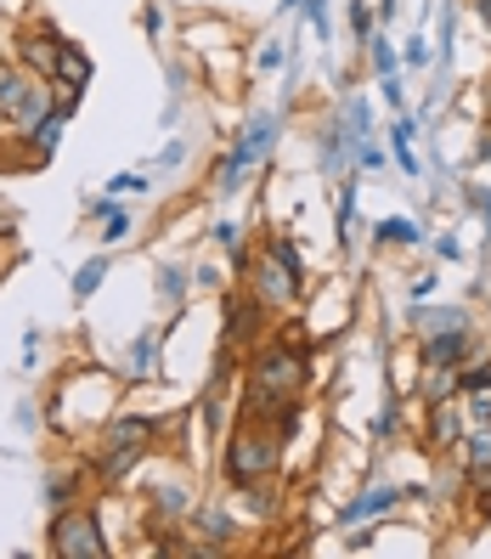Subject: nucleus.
I'll return each mask as SVG.
<instances>
[{
  "instance_id": "nucleus-1",
  "label": "nucleus",
  "mask_w": 491,
  "mask_h": 559,
  "mask_svg": "<svg viewBox=\"0 0 491 559\" xmlns=\"http://www.w3.org/2000/svg\"><path fill=\"white\" fill-rule=\"evenodd\" d=\"M57 108H62V96L46 74H28L23 62H0V119L7 124H17L28 136V130H40Z\"/></svg>"
},
{
  "instance_id": "nucleus-2",
  "label": "nucleus",
  "mask_w": 491,
  "mask_h": 559,
  "mask_svg": "<svg viewBox=\"0 0 491 559\" xmlns=\"http://www.w3.org/2000/svg\"><path fill=\"white\" fill-rule=\"evenodd\" d=\"M277 441H283V430H266L260 418L238 424L232 441H226V452H220V469H226V480H232L238 491L260 486V480H266V475L277 469Z\"/></svg>"
},
{
  "instance_id": "nucleus-3",
  "label": "nucleus",
  "mask_w": 491,
  "mask_h": 559,
  "mask_svg": "<svg viewBox=\"0 0 491 559\" xmlns=\"http://www.w3.org/2000/svg\"><path fill=\"white\" fill-rule=\"evenodd\" d=\"M153 441H158L153 418H113L103 430V441H96V469H103V480H124L153 452Z\"/></svg>"
},
{
  "instance_id": "nucleus-4",
  "label": "nucleus",
  "mask_w": 491,
  "mask_h": 559,
  "mask_svg": "<svg viewBox=\"0 0 491 559\" xmlns=\"http://www.w3.org/2000/svg\"><path fill=\"white\" fill-rule=\"evenodd\" d=\"M51 554L57 559H108L103 520H96L91 509H57V520H51Z\"/></svg>"
},
{
  "instance_id": "nucleus-5",
  "label": "nucleus",
  "mask_w": 491,
  "mask_h": 559,
  "mask_svg": "<svg viewBox=\"0 0 491 559\" xmlns=\"http://www.w3.org/2000/svg\"><path fill=\"white\" fill-rule=\"evenodd\" d=\"M243 272H249V294H254V300L266 306V311H288L294 300H300V288H306L277 254H260L254 266H243Z\"/></svg>"
},
{
  "instance_id": "nucleus-6",
  "label": "nucleus",
  "mask_w": 491,
  "mask_h": 559,
  "mask_svg": "<svg viewBox=\"0 0 491 559\" xmlns=\"http://www.w3.org/2000/svg\"><path fill=\"white\" fill-rule=\"evenodd\" d=\"M57 51H62V35H57V28L28 23L23 35H17V62H23L28 74H46V80H57Z\"/></svg>"
},
{
  "instance_id": "nucleus-7",
  "label": "nucleus",
  "mask_w": 491,
  "mask_h": 559,
  "mask_svg": "<svg viewBox=\"0 0 491 559\" xmlns=\"http://www.w3.org/2000/svg\"><path fill=\"white\" fill-rule=\"evenodd\" d=\"M260 322H266V306H260L254 294H232V300H226V322H220V334H226V345H243Z\"/></svg>"
},
{
  "instance_id": "nucleus-8",
  "label": "nucleus",
  "mask_w": 491,
  "mask_h": 559,
  "mask_svg": "<svg viewBox=\"0 0 491 559\" xmlns=\"http://www.w3.org/2000/svg\"><path fill=\"white\" fill-rule=\"evenodd\" d=\"M469 356V328H441V334L423 340V361L430 368H464Z\"/></svg>"
},
{
  "instance_id": "nucleus-9",
  "label": "nucleus",
  "mask_w": 491,
  "mask_h": 559,
  "mask_svg": "<svg viewBox=\"0 0 491 559\" xmlns=\"http://www.w3.org/2000/svg\"><path fill=\"white\" fill-rule=\"evenodd\" d=\"M57 85H62V96H85V85H91V57L74 40H62V51H57Z\"/></svg>"
},
{
  "instance_id": "nucleus-10",
  "label": "nucleus",
  "mask_w": 491,
  "mask_h": 559,
  "mask_svg": "<svg viewBox=\"0 0 491 559\" xmlns=\"http://www.w3.org/2000/svg\"><path fill=\"white\" fill-rule=\"evenodd\" d=\"M402 498H407L402 486H373V491H362V498H350L339 520H345V525H362V520H373V514H384V509H396Z\"/></svg>"
},
{
  "instance_id": "nucleus-11",
  "label": "nucleus",
  "mask_w": 491,
  "mask_h": 559,
  "mask_svg": "<svg viewBox=\"0 0 491 559\" xmlns=\"http://www.w3.org/2000/svg\"><path fill=\"white\" fill-rule=\"evenodd\" d=\"M153 509H158L164 520L192 514V486H187V480H158V486H153Z\"/></svg>"
},
{
  "instance_id": "nucleus-12",
  "label": "nucleus",
  "mask_w": 491,
  "mask_h": 559,
  "mask_svg": "<svg viewBox=\"0 0 491 559\" xmlns=\"http://www.w3.org/2000/svg\"><path fill=\"white\" fill-rule=\"evenodd\" d=\"M464 469H469V480H491V430L486 424H475V436L464 441Z\"/></svg>"
},
{
  "instance_id": "nucleus-13",
  "label": "nucleus",
  "mask_w": 491,
  "mask_h": 559,
  "mask_svg": "<svg viewBox=\"0 0 491 559\" xmlns=\"http://www.w3.org/2000/svg\"><path fill=\"white\" fill-rule=\"evenodd\" d=\"M272 136H277V114H260V119L249 124V136L238 142V153H243V158L254 164L260 153H266V147H272Z\"/></svg>"
},
{
  "instance_id": "nucleus-14",
  "label": "nucleus",
  "mask_w": 491,
  "mask_h": 559,
  "mask_svg": "<svg viewBox=\"0 0 491 559\" xmlns=\"http://www.w3.org/2000/svg\"><path fill=\"white\" fill-rule=\"evenodd\" d=\"M96 215H103V238H108V243H119V238L130 233V215H124L119 204H108V199H103V204H96Z\"/></svg>"
},
{
  "instance_id": "nucleus-15",
  "label": "nucleus",
  "mask_w": 491,
  "mask_h": 559,
  "mask_svg": "<svg viewBox=\"0 0 491 559\" xmlns=\"http://www.w3.org/2000/svg\"><path fill=\"white\" fill-rule=\"evenodd\" d=\"M390 147H396V158H402V170L412 176V170H418V158H412V124H407V119H402L396 130H390Z\"/></svg>"
},
{
  "instance_id": "nucleus-16",
  "label": "nucleus",
  "mask_w": 491,
  "mask_h": 559,
  "mask_svg": "<svg viewBox=\"0 0 491 559\" xmlns=\"http://www.w3.org/2000/svg\"><path fill=\"white\" fill-rule=\"evenodd\" d=\"M153 350H158V334H142L136 350H130V356H136V361H130V379H147L153 373Z\"/></svg>"
},
{
  "instance_id": "nucleus-17",
  "label": "nucleus",
  "mask_w": 491,
  "mask_h": 559,
  "mask_svg": "<svg viewBox=\"0 0 491 559\" xmlns=\"http://www.w3.org/2000/svg\"><path fill=\"white\" fill-rule=\"evenodd\" d=\"M379 238H384V243H418V226H412L407 215H390V221L379 226Z\"/></svg>"
},
{
  "instance_id": "nucleus-18",
  "label": "nucleus",
  "mask_w": 491,
  "mask_h": 559,
  "mask_svg": "<svg viewBox=\"0 0 491 559\" xmlns=\"http://www.w3.org/2000/svg\"><path fill=\"white\" fill-rule=\"evenodd\" d=\"M103 272H108V260H85V266H80V277H74V294H80V300H91V294H96Z\"/></svg>"
},
{
  "instance_id": "nucleus-19",
  "label": "nucleus",
  "mask_w": 491,
  "mask_h": 559,
  "mask_svg": "<svg viewBox=\"0 0 491 559\" xmlns=\"http://www.w3.org/2000/svg\"><path fill=\"white\" fill-rule=\"evenodd\" d=\"M158 294L181 306V294H187V272H181V266H164V272H158Z\"/></svg>"
},
{
  "instance_id": "nucleus-20",
  "label": "nucleus",
  "mask_w": 491,
  "mask_h": 559,
  "mask_svg": "<svg viewBox=\"0 0 491 559\" xmlns=\"http://www.w3.org/2000/svg\"><path fill=\"white\" fill-rule=\"evenodd\" d=\"M272 254L283 260V266H288L294 277H300V283H306V260H300V249H294V238H277V243H272Z\"/></svg>"
},
{
  "instance_id": "nucleus-21",
  "label": "nucleus",
  "mask_w": 491,
  "mask_h": 559,
  "mask_svg": "<svg viewBox=\"0 0 491 559\" xmlns=\"http://www.w3.org/2000/svg\"><path fill=\"white\" fill-rule=\"evenodd\" d=\"M464 396H469V418H475V424H491V384L464 390Z\"/></svg>"
},
{
  "instance_id": "nucleus-22",
  "label": "nucleus",
  "mask_w": 491,
  "mask_h": 559,
  "mask_svg": "<svg viewBox=\"0 0 491 559\" xmlns=\"http://www.w3.org/2000/svg\"><path fill=\"white\" fill-rule=\"evenodd\" d=\"M46 498H51V509H69V503H74V475L51 480V491H46Z\"/></svg>"
},
{
  "instance_id": "nucleus-23",
  "label": "nucleus",
  "mask_w": 491,
  "mask_h": 559,
  "mask_svg": "<svg viewBox=\"0 0 491 559\" xmlns=\"http://www.w3.org/2000/svg\"><path fill=\"white\" fill-rule=\"evenodd\" d=\"M423 328H435V334H441V328H469V322H464V311H430Z\"/></svg>"
},
{
  "instance_id": "nucleus-24",
  "label": "nucleus",
  "mask_w": 491,
  "mask_h": 559,
  "mask_svg": "<svg viewBox=\"0 0 491 559\" xmlns=\"http://www.w3.org/2000/svg\"><path fill=\"white\" fill-rule=\"evenodd\" d=\"M373 69L379 74H396V51H390V40H373Z\"/></svg>"
},
{
  "instance_id": "nucleus-25",
  "label": "nucleus",
  "mask_w": 491,
  "mask_h": 559,
  "mask_svg": "<svg viewBox=\"0 0 491 559\" xmlns=\"http://www.w3.org/2000/svg\"><path fill=\"white\" fill-rule=\"evenodd\" d=\"M350 28H356V40H368V28H373V12L362 7V0H356V7H350Z\"/></svg>"
},
{
  "instance_id": "nucleus-26",
  "label": "nucleus",
  "mask_w": 491,
  "mask_h": 559,
  "mask_svg": "<svg viewBox=\"0 0 491 559\" xmlns=\"http://www.w3.org/2000/svg\"><path fill=\"white\" fill-rule=\"evenodd\" d=\"M204 532H215V543H226V532H232V520L215 514V509H204Z\"/></svg>"
},
{
  "instance_id": "nucleus-27",
  "label": "nucleus",
  "mask_w": 491,
  "mask_h": 559,
  "mask_svg": "<svg viewBox=\"0 0 491 559\" xmlns=\"http://www.w3.org/2000/svg\"><path fill=\"white\" fill-rule=\"evenodd\" d=\"M215 243H226V249H238V226H232V221H215Z\"/></svg>"
},
{
  "instance_id": "nucleus-28",
  "label": "nucleus",
  "mask_w": 491,
  "mask_h": 559,
  "mask_svg": "<svg viewBox=\"0 0 491 559\" xmlns=\"http://www.w3.org/2000/svg\"><path fill=\"white\" fill-rule=\"evenodd\" d=\"M113 192H147V176H113Z\"/></svg>"
},
{
  "instance_id": "nucleus-29",
  "label": "nucleus",
  "mask_w": 491,
  "mask_h": 559,
  "mask_svg": "<svg viewBox=\"0 0 491 559\" xmlns=\"http://www.w3.org/2000/svg\"><path fill=\"white\" fill-rule=\"evenodd\" d=\"M480 17H486V28H491V0H480Z\"/></svg>"
},
{
  "instance_id": "nucleus-30",
  "label": "nucleus",
  "mask_w": 491,
  "mask_h": 559,
  "mask_svg": "<svg viewBox=\"0 0 491 559\" xmlns=\"http://www.w3.org/2000/svg\"><path fill=\"white\" fill-rule=\"evenodd\" d=\"M306 7H311V17H322V0H306Z\"/></svg>"
},
{
  "instance_id": "nucleus-31",
  "label": "nucleus",
  "mask_w": 491,
  "mask_h": 559,
  "mask_svg": "<svg viewBox=\"0 0 491 559\" xmlns=\"http://www.w3.org/2000/svg\"><path fill=\"white\" fill-rule=\"evenodd\" d=\"M486 158H491V142H486Z\"/></svg>"
},
{
  "instance_id": "nucleus-32",
  "label": "nucleus",
  "mask_w": 491,
  "mask_h": 559,
  "mask_svg": "<svg viewBox=\"0 0 491 559\" xmlns=\"http://www.w3.org/2000/svg\"><path fill=\"white\" fill-rule=\"evenodd\" d=\"M0 124H7V119H0Z\"/></svg>"
}]
</instances>
